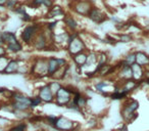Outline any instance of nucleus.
<instances>
[{
  "instance_id": "nucleus-25",
  "label": "nucleus",
  "mask_w": 149,
  "mask_h": 131,
  "mask_svg": "<svg viewBox=\"0 0 149 131\" xmlns=\"http://www.w3.org/2000/svg\"><path fill=\"white\" fill-rule=\"evenodd\" d=\"M48 86H49V88H50V90L52 91V93L54 94V96H55V94L58 92V90L60 89V88L62 87L61 85H60L58 82H56V81H53V82H50L49 84H48Z\"/></svg>"
},
{
  "instance_id": "nucleus-1",
  "label": "nucleus",
  "mask_w": 149,
  "mask_h": 131,
  "mask_svg": "<svg viewBox=\"0 0 149 131\" xmlns=\"http://www.w3.org/2000/svg\"><path fill=\"white\" fill-rule=\"evenodd\" d=\"M13 104H11V108L13 109V113L15 112H27L30 109V104H31V98L28 96L24 95L19 92H13Z\"/></svg>"
},
{
  "instance_id": "nucleus-13",
  "label": "nucleus",
  "mask_w": 149,
  "mask_h": 131,
  "mask_svg": "<svg viewBox=\"0 0 149 131\" xmlns=\"http://www.w3.org/2000/svg\"><path fill=\"white\" fill-rule=\"evenodd\" d=\"M136 64H139V66H141V67L148 66L149 55L145 53L144 51H137L136 52Z\"/></svg>"
},
{
  "instance_id": "nucleus-3",
  "label": "nucleus",
  "mask_w": 149,
  "mask_h": 131,
  "mask_svg": "<svg viewBox=\"0 0 149 131\" xmlns=\"http://www.w3.org/2000/svg\"><path fill=\"white\" fill-rule=\"evenodd\" d=\"M77 127L78 124H76V122L61 116L57 118L53 129L56 131H76Z\"/></svg>"
},
{
  "instance_id": "nucleus-29",
  "label": "nucleus",
  "mask_w": 149,
  "mask_h": 131,
  "mask_svg": "<svg viewBox=\"0 0 149 131\" xmlns=\"http://www.w3.org/2000/svg\"><path fill=\"white\" fill-rule=\"evenodd\" d=\"M64 23H65L70 29H76V28H77V23H76L74 20H72V18H70V17L64 18Z\"/></svg>"
},
{
  "instance_id": "nucleus-4",
  "label": "nucleus",
  "mask_w": 149,
  "mask_h": 131,
  "mask_svg": "<svg viewBox=\"0 0 149 131\" xmlns=\"http://www.w3.org/2000/svg\"><path fill=\"white\" fill-rule=\"evenodd\" d=\"M72 93L70 88L61 87L58 90L57 93L55 94V97H54L55 104L58 106H66L70 102V100H72Z\"/></svg>"
},
{
  "instance_id": "nucleus-31",
  "label": "nucleus",
  "mask_w": 149,
  "mask_h": 131,
  "mask_svg": "<svg viewBox=\"0 0 149 131\" xmlns=\"http://www.w3.org/2000/svg\"><path fill=\"white\" fill-rule=\"evenodd\" d=\"M120 42H130L132 41V36L129 35V34H123L120 37Z\"/></svg>"
},
{
  "instance_id": "nucleus-7",
  "label": "nucleus",
  "mask_w": 149,
  "mask_h": 131,
  "mask_svg": "<svg viewBox=\"0 0 149 131\" xmlns=\"http://www.w3.org/2000/svg\"><path fill=\"white\" fill-rule=\"evenodd\" d=\"M38 95L40 96L42 102H52L54 100V97H55L48 85L42 86L39 89V94H38Z\"/></svg>"
},
{
  "instance_id": "nucleus-10",
  "label": "nucleus",
  "mask_w": 149,
  "mask_h": 131,
  "mask_svg": "<svg viewBox=\"0 0 149 131\" xmlns=\"http://www.w3.org/2000/svg\"><path fill=\"white\" fill-rule=\"evenodd\" d=\"M47 69H48V76L52 77V76L58 71V69H60L59 64H58V62H57V58L50 57L49 60H48Z\"/></svg>"
},
{
  "instance_id": "nucleus-28",
  "label": "nucleus",
  "mask_w": 149,
  "mask_h": 131,
  "mask_svg": "<svg viewBox=\"0 0 149 131\" xmlns=\"http://www.w3.org/2000/svg\"><path fill=\"white\" fill-rule=\"evenodd\" d=\"M34 5H45L47 7H50L52 5V0H34L33 1Z\"/></svg>"
},
{
  "instance_id": "nucleus-26",
  "label": "nucleus",
  "mask_w": 149,
  "mask_h": 131,
  "mask_svg": "<svg viewBox=\"0 0 149 131\" xmlns=\"http://www.w3.org/2000/svg\"><path fill=\"white\" fill-rule=\"evenodd\" d=\"M42 99L40 98V96H35V97L31 98V104H30V109H35L37 108L38 106H40V104H42Z\"/></svg>"
},
{
  "instance_id": "nucleus-19",
  "label": "nucleus",
  "mask_w": 149,
  "mask_h": 131,
  "mask_svg": "<svg viewBox=\"0 0 149 131\" xmlns=\"http://www.w3.org/2000/svg\"><path fill=\"white\" fill-rule=\"evenodd\" d=\"M109 96H110V98L113 99V100L124 99V98H126L127 96H128V93L125 92V91H123L122 89H118V88H116V90H114V91L112 92Z\"/></svg>"
},
{
  "instance_id": "nucleus-20",
  "label": "nucleus",
  "mask_w": 149,
  "mask_h": 131,
  "mask_svg": "<svg viewBox=\"0 0 149 131\" xmlns=\"http://www.w3.org/2000/svg\"><path fill=\"white\" fill-rule=\"evenodd\" d=\"M28 128V123L26 122H19L17 124L11 126L9 129H7V131H27Z\"/></svg>"
},
{
  "instance_id": "nucleus-17",
  "label": "nucleus",
  "mask_w": 149,
  "mask_h": 131,
  "mask_svg": "<svg viewBox=\"0 0 149 131\" xmlns=\"http://www.w3.org/2000/svg\"><path fill=\"white\" fill-rule=\"evenodd\" d=\"M1 37H2L3 42L6 43L7 45H10V44H15L19 42L17 40V37L13 33H10V32H4V33L1 34Z\"/></svg>"
},
{
  "instance_id": "nucleus-21",
  "label": "nucleus",
  "mask_w": 149,
  "mask_h": 131,
  "mask_svg": "<svg viewBox=\"0 0 149 131\" xmlns=\"http://www.w3.org/2000/svg\"><path fill=\"white\" fill-rule=\"evenodd\" d=\"M45 46H46V39L43 34H41L38 37V39L35 41V47L37 49H43V48H45Z\"/></svg>"
},
{
  "instance_id": "nucleus-6",
  "label": "nucleus",
  "mask_w": 149,
  "mask_h": 131,
  "mask_svg": "<svg viewBox=\"0 0 149 131\" xmlns=\"http://www.w3.org/2000/svg\"><path fill=\"white\" fill-rule=\"evenodd\" d=\"M47 66H48V60H45V58L37 60V62L32 66L30 73L34 74V75H38L39 77L48 76Z\"/></svg>"
},
{
  "instance_id": "nucleus-27",
  "label": "nucleus",
  "mask_w": 149,
  "mask_h": 131,
  "mask_svg": "<svg viewBox=\"0 0 149 131\" xmlns=\"http://www.w3.org/2000/svg\"><path fill=\"white\" fill-rule=\"evenodd\" d=\"M62 11H61V8H60L59 6H56V7H54V8H52L51 11L48 13V15H47V18H53V17H56V15H62Z\"/></svg>"
},
{
  "instance_id": "nucleus-15",
  "label": "nucleus",
  "mask_w": 149,
  "mask_h": 131,
  "mask_svg": "<svg viewBox=\"0 0 149 131\" xmlns=\"http://www.w3.org/2000/svg\"><path fill=\"white\" fill-rule=\"evenodd\" d=\"M88 15L90 17V19L93 20L96 23H101V22L104 21V19H105V18L103 17V15L101 13V11L97 8H92Z\"/></svg>"
},
{
  "instance_id": "nucleus-5",
  "label": "nucleus",
  "mask_w": 149,
  "mask_h": 131,
  "mask_svg": "<svg viewBox=\"0 0 149 131\" xmlns=\"http://www.w3.org/2000/svg\"><path fill=\"white\" fill-rule=\"evenodd\" d=\"M68 41V52L72 55H76L78 53H81L85 49V44L83 43V41L80 38H78L77 34H74V36H70Z\"/></svg>"
},
{
  "instance_id": "nucleus-30",
  "label": "nucleus",
  "mask_w": 149,
  "mask_h": 131,
  "mask_svg": "<svg viewBox=\"0 0 149 131\" xmlns=\"http://www.w3.org/2000/svg\"><path fill=\"white\" fill-rule=\"evenodd\" d=\"M7 49L10 50L13 52H17V51H21L22 50V45L17 42V43L15 44H10V45H7Z\"/></svg>"
},
{
  "instance_id": "nucleus-36",
  "label": "nucleus",
  "mask_w": 149,
  "mask_h": 131,
  "mask_svg": "<svg viewBox=\"0 0 149 131\" xmlns=\"http://www.w3.org/2000/svg\"><path fill=\"white\" fill-rule=\"evenodd\" d=\"M148 68H149V64H148Z\"/></svg>"
},
{
  "instance_id": "nucleus-24",
  "label": "nucleus",
  "mask_w": 149,
  "mask_h": 131,
  "mask_svg": "<svg viewBox=\"0 0 149 131\" xmlns=\"http://www.w3.org/2000/svg\"><path fill=\"white\" fill-rule=\"evenodd\" d=\"M57 116H52V115H50V116H47L45 117V122L46 124L48 125L49 127H51L52 129L54 128V125H55L56 121H57Z\"/></svg>"
},
{
  "instance_id": "nucleus-34",
  "label": "nucleus",
  "mask_w": 149,
  "mask_h": 131,
  "mask_svg": "<svg viewBox=\"0 0 149 131\" xmlns=\"http://www.w3.org/2000/svg\"><path fill=\"white\" fill-rule=\"evenodd\" d=\"M23 20H25V21H31V18L29 17V15L25 13V15H23Z\"/></svg>"
},
{
  "instance_id": "nucleus-11",
  "label": "nucleus",
  "mask_w": 149,
  "mask_h": 131,
  "mask_svg": "<svg viewBox=\"0 0 149 131\" xmlns=\"http://www.w3.org/2000/svg\"><path fill=\"white\" fill-rule=\"evenodd\" d=\"M144 82V81H142ZM142 82H138V81H135L134 79H131V80H127V81H125L124 85L122 86V88L120 89L123 90V91L127 92V93H129V92L133 91L134 89H136L137 87H138L139 85H140Z\"/></svg>"
},
{
  "instance_id": "nucleus-9",
  "label": "nucleus",
  "mask_w": 149,
  "mask_h": 131,
  "mask_svg": "<svg viewBox=\"0 0 149 131\" xmlns=\"http://www.w3.org/2000/svg\"><path fill=\"white\" fill-rule=\"evenodd\" d=\"M37 28L38 27H37V26H35V25L27 27L23 31V34H22V39H23L26 43H29V42L31 41L33 35L36 33V31H37Z\"/></svg>"
},
{
  "instance_id": "nucleus-2",
  "label": "nucleus",
  "mask_w": 149,
  "mask_h": 131,
  "mask_svg": "<svg viewBox=\"0 0 149 131\" xmlns=\"http://www.w3.org/2000/svg\"><path fill=\"white\" fill-rule=\"evenodd\" d=\"M139 108V102L137 100H131L128 104H126L124 106L122 110V115L124 117V119L128 122H132L135 119L138 117V115L136 114V111Z\"/></svg>"
},
{
  "instance_id": "nucleus-18",
  "label": "nucleus",
  "mask_w": 149,
  "mask_h": 131,
  "mask_svg": "<svg viewBox=\"0 0 149 131\" xmlns=\"http://www.w3.org/2000/svg\"><path fill=\"white\" fill-rule=\"evenodd\" d=\"M120 77L122 78V79H124L125 81L133 79V74H132V69H131V67L122 68L120 71Z\"/></svg>"
},
{
  "instance_id": "nucleus-33",
  "label": "nucleus",
  "mask_w": 149,
  "mask_h": 131,
  "mask_svg": "<svg viewBox=\"0 0 149 131\" xmlns=\"http://www.w3.org/2000/svg\"><path fill=\"white\" fill-rule=\"evenodd\" d=\"M54 27H56V22H55V23H51V24H49V25H48V29H49V30H52Z\"/></svg>"
},
{
  "instance_id": "nucleus-22",
  "label": "nucleus",
  "mask_w": 149,
  "mask_h": 131,
  "mask_svg": "<svg viewBox=\"0 0 149 131\" xmlns=\"http://www.w3.org/2000/svg\"><path fill=\"white\" fill-rule=\"evenodd\" d=\"M8 62H9V60L6 56H0V74L4 73Z\"/></svg>"
},
{
  "instance_id": "nucleus-14",
  "label": "nucleus",
  "mask_w": 149,
  "mask_h": 131,
  "mask_svg": "<svg viewBox=\"0 0 149 131\" xmlns=\"http://www.w3.org/2000/svg\"><path fill=\"white\" fill-rule=\"evenodd\" d=\"M19 62L13 60H9L8 64H7L6 69H5L3 74H8V75H10V74H15V73H17V72H19Z\"/></svg>"
},
{
  "instance_id": "nucleus-16",
  "label": "nucleus",
  "mask_w": 149,
  "mask_h": 131,
  "mask_svg": "<svg viewBox=\"0 0 149 131\" xmlns=\"http://www.w3.org/2000/svg\"><path fill=\"white\" fill-rule=\"evenodd\" d=\"M72 60H74V62L77 64L78 67H84L86 64V62H87V54L84 53V52H81V53L74 55Z\"/></svg>"
},
{
  "instance_id": "nucleus-23",
  "label": "nucleus",
  "mask_w": 149,
  "mask_h": 131,
  "mask_svg": "<svg viewBox=\"0 0 149 131\" xmlns=\"http://www.w3.org/2000/svg\"><path fill=\"white\" fill-rule=\"evenodd\" d=\"M96 62H98V55H96L94 52L88 54L86 64H89V66H91V64H96ZM86 64H85V66H86Z\"/></svg>"
},
{
  "instance_id": "nucleus-32",
  "label": "nucleus",
  "mask_w": 149,
  "mask_h": 131,
  "mask_svg": "<svg viewBox=\"0 0 149 131\" xmlns=\"http://www.w3.org/2000/svg\"><path fill=\"white\" fill-rule=\"evenodd\" d=\"M105 86H107V83H105V82H99V83L96 84V89H97L99 92H102V93H103L104 92L103 88L105 87Z\"/></svg>"
},
{
  "instance_id": "nucleus-35",
  "label": "nucleus",
  "mask_w": 149,
  "mask_h": 131,
  "mask_svg": "<svg viewBox=\"0 0 149 131\" xmlns=\"http://www.w3.org/2000/svg\"><path fill=\"white\" fill-rule=\"evenodd\" d=\"M144 82H146V84L149 86V77H147V78H145L144 79Z\"/></svg>"
},
{
  "instance_id": "nucleus-8",
  "label": "nucleus",
  "mask_w": 149,
  "mask_h": 131,
  "mask_svg": "<svg viewBox=\"0 0 149 131\" xmlns=\"http://www.w3.org/2000/svg\"><path fill=\"white\" fill-rule=\"evenodd\" d=\"M131 69H132V74H133V79L135 81H138V82H142L144 81V69L143 67L139 66L137 64H134L133 66H131Z\"/></svg>"
},
{
  "instance_id": "nucleus-12",
  "label": "nucleus",
  "mask_w": 149,
  "mask_h": 131,
  "mask_svg": "<svg viewBox=\"0 0 149 131\" xmlns=\"http://www.w3.org/2000/svg\"><path fill=\"white\" fill-rule=\"evenodd\" d=\"M91 5L87 1H81L74 6V11L77 13H81V15H89L90 11H91Z\"/></svg>"
}]
</instances>
